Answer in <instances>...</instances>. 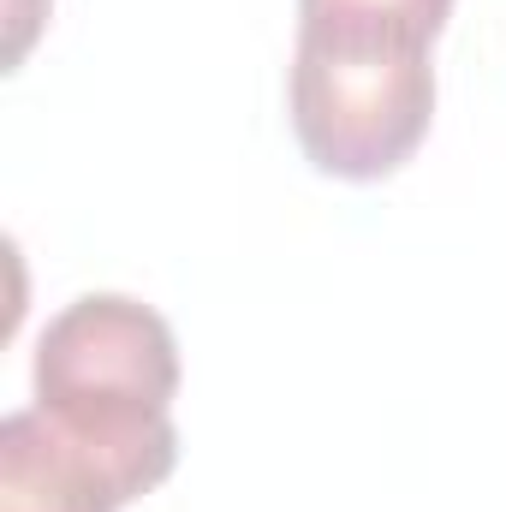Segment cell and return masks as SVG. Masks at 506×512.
I'll return each mask as SVG.
<instances>
[{
	"label": "cell",
	"instance_id": "cell-1",
	"mask_svg": "<svg viewBox=\"0 0 506 512\" xmlns=\"http://www.w3.org/2000/svg\"><path fill=\"white\" fill-rule=\"evenodd\" d=\"M447 18L453 0H298L286 120L316 173L376 185L423 149Z\"/></svg>",
	"mask_w": 506,
	"mask_h": 512
},
{
	"label": "cell",
	"instance_id": "cell-2",
	"mask_svg": "<svg viewBox=\"0 0 506 512\" xmlns=\"http://www.w3.org/2000/svg\"><path fill=\"white\" fill-rule=\"evenodd\" d=\"M36 411L102 447L179 465V340L161 310L126 292H84L36 334Z\"/></svg>",
	"mask_w": 506,
	"mask_h": 512
},
{
	"label": "cell",
	"instance_id": "cell-3",
	"mask_svg": "<svg viewBox=\"0 0 506 512\" xmlns=\"http://www.w3.org/2000/svg\"><path fill=\"white\" fill-rule=\"evenodd\" d=\"M173 477V459L102 447L36 405L0 417V512H126Z\"/></svg>",
	"mask_w": 506,
	"mask_h": 512
}]
</instances>
